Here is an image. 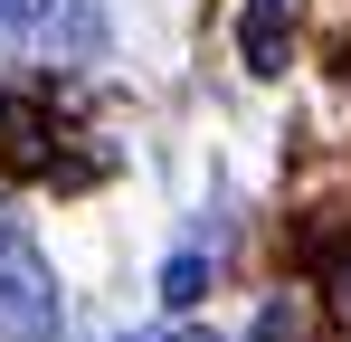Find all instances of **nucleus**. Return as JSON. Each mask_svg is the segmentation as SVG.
I'll return each instance as SVG.
<instances>
[{
    "mask_svg": "<svg viewBox=\"0 0 351 342\" xmlns=\"http://www.w3.org/2000/svg\"><path fill=\"white\" fill-rule=\"evenodd\" d=\"M58 276L38 257V238L0 209V342H58Z\"/></svg>",
    "mask_w": 351,
    "mask_h": 342,
    "instance_id": "nucleus-1",
    "label": "nucleus"
},
{
    "mask_svg": "<svg viewBox=\"0 0 351 342\" xmlns=\"http://www.w3.org/2000/svg\"><path fill=\"white\" fill-rule=\"evenodd\" d=\"M285 0H247V10H237V57H247V67H256V76H285Z\"/></svg>",
    "mask_w": 351,
    "mask_h": 342,
    "instance_id": "nucleus-3",
    "label": "nucleus"
},
{
    "mask_svg": "<svg viewBox=\"0 0 351 342\" xmlns=\"http://www.w3.org/2000/svg\"><path fill=\"white\" fill-rule=\"evenodd\" d=\"M332 295H342V314H351V257H332Z\"/></svg>",
    "mask_w": 351,
    "mask_h": 342,
    "instance_id": "nucleus-5",
    "label": "nucleus"
},
{
    "mask_svg": "<svg viewBox=\"0 0 351 342\" xmlns=\"http://www.w3.org/2000/svg\"><path fill=\"white\" fill-rule=\"evenodd\" d=\"M86 0H0V48L48 57V48H86Z\"/></svg>",
    "mask_w": 351,
    "mask_h": 342,
    "instance_id": "nucleus-2",
    "label": "nucleus"
},
{
    "mask_svg": "<svg viewBox=\"0 0 351 342\" xmlns=\"http://www.w3.org/2000/svg\"><path fill=\"white\" fill-rule=\"evenodd\" d=\"M199 285H209L199 257H171V266H162V295H171V304H199Z\"/></svg>",
    "mask_w": 351,
    "mask_h": 342,
    "instance_id": "nucleus-4",
    "label": "nucleus"
}]
</instances>
